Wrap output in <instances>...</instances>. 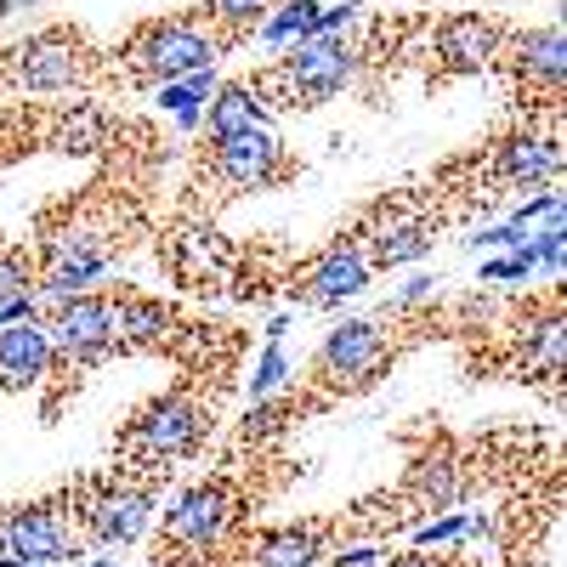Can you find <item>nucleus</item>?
<instances>
[{
  "instance_id": "f257e3e1",
  "label": "nucleus",
  "mask_w": 567,
  "mask_h": 567,
  "mask_svg": "<svg viewBox=\"0 0 567 567\" xmlns=\"http://www.w3.org/2000/svg\"><path fill=\"white\" fill-rule=\"evenodd\" d=\"M352 74H358V52L341 34H307V40H296V52L284 58L278 69L261 74V85L284 109H318V103L336 97V91H347Z\"/></svg>"
},
{
  "instance_id": "f03ea898",
  "label": "nucleus",
  "mask_w": 567,
  "mask_h": 567,
  "mask_svg": "<svg viewBox=\"0 0 567 567\" xmlns=\"http://www.w3.org/2000/svg\"><path fill=\"white\" fill-rule=\"evenodd\" d=\"M136 69L148 80H187L199 69H216L221 58V34H210L205 23L194 18H165V23H148L131 45Z\"/></svg>"
},
{
  "instance_id": "7ed1b4c3",
  "label": "nucleus",
  "mask_w": 567,
  "mask_h": 567,
  "mask_svg": "<svg viewBox=\"0 0 567 567\" xmlns=\"http://www.w3.org/2000/svg\"><path fill=\"white\" fill-rule=\"evenodd\" d=\"M91 74V45L74 29H45L12 52V80L23 91H69Z\"/></svg>"
},
{
  "instance_id": "20e7f679",
  "label": "nucleus",
  "mask_w": 567,
  "mask_h": 567,
  "mask_svg": "<svg viewBox=\"0 0 567 567\" xmlns=\"http://www.w3.org/2000/svg\"><path fill=\"white\" fill-rule=\"evenodd\" d=\"M233 523V488L227 483H194L165 511V550H210Z\"/></svg>"
},
{
  "instance_id": "39448f33",
  "label": "nucleus",
  "mask_w": 567,
  "mask_h": 567,
  "mask_svg": "<svg viewBox=\"0 0 567 567\" xmlns=\"http://www.w3.org/2000/svg\"><path fill=\"white\" fill-rule=\"evenodd\" d=\"M58 352L69 358H97L109 347H120V301H103V296H69L58 301L52 323H45Z\"/></svg>"
},
{
  "instance_id": "423d86ee",
  "label": "nucleus",
  "mask_w": 567,
  "mask_h": 567,
  "mask_svg": "<svg viewBox=\"0 0 567 567\" xmlns=\"http://www.w3.org/2000/svg\"><path fill=\"white\" fill-rule=\"evenodd\" d=\"M205 437V409L199 403H187V398H165L154 403L148 414L136 420V432H131V449L142 460H182L187 449H194Z\"/></svg>"
},
{
  "instance_id": "0eeeda50",
  "label": "nucleus",
  "mask_w": 567,
  "mask_h": 567,
  "mask_svg": "<svg viewBox=\"0 0 567 567\" xmlns=\"http://www.w3.org/2000/svg\"><path fill=\"white\" fill-rule=\"evenodd\" d=\"M0 556L7 561H69L74 556V539L63 528V511L52 505H29V511H12L7 523H0Z\"/></svg>"
},
{
  "instance_id": "6e6552de",
  "label": "nucleus",
  "mask_w": 567,
  "mask_h": 567,
  "mask_svg": "<svg viewBox=\"0 0 567 567\" xmlns=\"http://www.w3.org/2000/svg\"><path fill=\"white\" fill-rule=\"evenodd\" d=\"M386 358V341H381V323H369V318H347L329 329V341L318 347V374L329 386H352L358 374L369 369H381Z\"/></svg>"
},
{
  "instance_id": "1a4fd4ad",
  "label": "nucleus",
  "mask_w": 567,
  "mask_h": 567,
  "mask_svg": "<svg viewBox=\"0 0 567 567\" xmlns=\"http://www.w3.org/2000/svg\"><path fill=\"white\" fill-rule=\"evenodd\" d=\"M58 347L45 336L40 318H18L0 329V392H29L45 381V369H52Z\"/></svg>"
},
{
  "instance_id": "9d476101",
  "label": "nucleus",
  "mask_w": 567,
  "mask_h": 567,
  "mask_svg": "<svg viewBox=\"0 0 567 567\" xmlns=\"http://www.w3.org/2000/svg\"><path fill=\"white\" fill-rule=\"evenodd\" d=\"M363 290H369V256H358L352 245H336V250H323L301 272L296 301H307V307H341V301H352Z\"/></svg>"
},
{
  "instance_id": "9b49d317",
  "label": "nucleus",
  "mask_w": 567,
  "mask_h": 567,
  "mask_svg": "<svg viewBox=\"0 0 567 567\" xmlns=\"http://www.w3.org/2000/svg\"><path fill=\"white\" fill-rule=\"evenodd\" d=\"M499 23L483 18V12H454L443 29H437V63L449 74H477L499 58Z\"/></svg>"
},
{
  "instance_id": "f8f14e48",
  "label": "nucleus",
  "mask_w": 567,
  "mask_h": 567,
  "mask_svg": "<svg viewBox=\"0 0 567 567\" xmlns=\"http://www.w3.org/2000/svg\"><path fill=\"white\" fill-rule=\"evenodd\" d=\"M278 159H284V148H278V136L267 125L216 142V176L227 187H267L278 176Z\"/></svg>"
},
{
  "instance_id": "ddd939ff",
  "label": "nucleus",
  "mask_w": 567,
  "mask_h": 567,
  "mask_svg": "<svg viewBox=\"0 0 567 567\" xmlns=\"http://www.w3.org/2000/svg\"><path fill=\"white\" fill-rule=\"evenodd\" d=\"M148 511L154 505L142 488H103V494H91V505L80 516H85V534L97 545H131L148 528Z\"/></svg>"
},
{
  "instance_id": "4468645a",
  "label": "nucleus",
  "mask_w": 567,
  "mask_h": 567,
  "mask_svg": "<svg viewBox=\"0 0 567 567\" xmlns=\"http://www.w3.org/2000/svg\"><path fill=\"white\" fill-rule=\"evenodd\" d=\"M205 125L210 136H245V131H261L267 125V103L256 85H216L210 91V109H205Z\"/></svg>"
},
{
  "instance_id": "2eb2a0df",
  "label": "nucleus",
  "mask_w": 567,
  "mask_h": 567,
  "mask_svg": "<svg viewBox=\"0 0 567 567\" xmlns=\"http://www.w3.org/2000/svg\"><path fill=\"white\" fill-rule=\"evenodd\" d=\"M103 142H109V114L97 103H74L58 114L52 125V148L69 154V159H91V154H103Z\"/></svg>"
},
{
  "instance_id": "dca6fc26",
  "label": "nucleus",
  "mask_w": 567,
  "mask_h": 567,
  "mask_svg": "<svg viewBox=\"0 0 567 567\" xmlns=\"http://www.w3.org/2000/svg\"><path fill=\"white\" fill-rule=\"evenodd\" d=\"M556 171H561V148L550 136H516V142H505V154H499V176L523 182V187L556 182Z\"/></svg>"
},
{
  "instance_id": "f3484780",
  "label": "nucleus",
  "mask_w": 567,
  "mask_h": 567,
  "mask_svg": "<svg viewBox=\"0 0 567 567\" xmlns=\"http://www.w3.org/2000/svg\"><path fill=\"white\" fill-rule=\"evenodd\" d=\"M516 74L523 80H539V85H561L567 74V58H561V23H545L534 34H523V45H516Z\"/></svg>"
},
{
  "instance_id": "a211bd4d",
  "label": "nucleus",
  "mask_w": 567,
  "mask_h": 567,
  "mask_svg": "<svg viewBox=\"0 0 567 567\" xmlns=\"http://www.w3.org/2000/svg\"><path fill=\"white\" fill-rule=\"evenodd\" d=\"M323 556V534L318 528H272L261 534V550H256V567H318Z\"/></svg>"
},
{
  "instance_id": "6ab92c4d",
  "label": "nucleus",
  "mask_w": 567,
  "mask_h": 567,
  "mask_svg": "<svg viewBox=\"0 0 567 567\" xmlns=\"http://www.w3.org/2000/svg\"><path fill=\"white\" fill-rule=\"evenodd\" d=\"M369 250H374L381 267H409V261H420L425 250H432V233H425L420 221H381L374 239H369Z\"/></svg>"
},
{
  "instance_id": "aec40b11",
  "label": "nucleus",
  "mask_w": 567,
  "mask_h": 567,
  "mask_svg": "<svg viewBox=\"0 0 567 567\" xmlns=\"http://www.w3.org/2000/svg\"><path fill=\"white\" fill-rule=\"evenodd\" d=\"M210 91H216V74H210V69L187 74V80H165V85H159V109L176 114L182 125H199V120H205V103H210Z\"/></svg>"
},
{
  "instance_id": "412c9836",
  "label": "nucleus",
  "mask_w": 567,
  "mask_h": 567,
  "mask_svg": "<svg viewBox=\"0 0 567 567\" xmlns=\"http://www.w3.org/2000/svg\"><path fill=\"white\" fill-rule=\"evenodd\" d=\"M318 18H323V7H312V0H290V7H278V18L261 23V40L267 45L307 40V34H318Z\"/></svg>"
},
{
  "instance_id": "4be33fe9",
  "label": "nucleus",
  "mask_w": 567,
  "mask_h": 567,
  "mask_svg": "<svg viewBox=\"0 0 567 567\" xmlns=\"http://www.w3.org/2000/svg\"><path fill=\"white\" fill-rule=\"evenodd\" d=\"M284 381H290V358H284V341H272L267 358H261L256 374H250V392H256V398H272Z\"/></svg>"
},
{
  "instance_id": "5701e85b",
  "label": "nucleus",
  "mask_w": 567,
  "mask_h": 567,
  "mask_svg": "<svg viewBox=\"0 0 567 567\" xmlns=\"http://www.w3.org/2000/svg\"><path fill=\"white\" fill-rule=\"evenodd\" d=\"M34 296V267L23 256H0V301H18Z\"/></svg>"
},
{
  "instance_id": "b1692460",
  "label": "nucleus",
  "mask_w": 567,
  "mask_h": 567,
  "mask_svg": "<svg viewBox=\"0 0 567 567\" xmlns=\"http://www.w3.org/2000/svg\"><path fill=\"white\" fill-rule=\"evenodd\" d=\"M272 7V0H210V12L233 29H245V23H261V12Z\"/></svg>"
},
{
  "instance_id": "393cba45",
  "label": "nucleus",
  "mask_w": 567,
  "mask_h": 567,
  "mask_svg": "<svg viewBox=\"0 0 567 567\" xmlns=\"http://www.w3.org/2000/svg\"><path fill=\"white\" fill-rule=\"evenodd\" d=\"M471 534V516H432V523H425L414 539L420 545H454V539H465Z\"/></svg>"
},
{
  "instance_id": "a878e982",
  "label": "nucleus",
  "mask_w": 567,
  "mask_h": 567,
  "mask_svg": "<svg viewBox=\"0 0 567 567\" xmlns=\"http://www.w3.org/2000/svg\"><path fill=\"white\" fill-rule=\"evenodd\" d=\"M523 272H534L523 256H505V261H488L483 267V284H505V278H523Z\"/></svg>"
},
{
  "instance_id": "bb28decb",
  "label": "nucleus",
  "mask_w": 567,
  "mask_h": 567,
  "mask_svg": "<svg viewBox=\"0 0 567 567\" xmlns=\"http://www.w3.org/2000/svg\"><path fill=\"white\" fill-rule=\"evenodd\" d=\"M374 556H381V550H369V545H363V550H347V556H336V561H341V567H369Z\"/></svg>"
},
{
  "instance_id": "cd10ccee",
  "label": "nucleus",
  "mask_w": 567,
  "mask_h": 567,
  "mask_svg": "<svg viewBox=\"0 0 567 567\" xmlns=\"http://www.w3.org/2000/svg\"><path fill=\"white\" fill-rule=\"evenodd\" d=\"M392 567H443V561H437V556H398Z\"/></svg>"
},
{
  "instance_id": "c85d7f7f",
  "label": "nucleus",
  "mask_w": 567,
  "mask_h": 567,
  "mask_svg": "<svg viewBox=\"0 0 567 567\" xmlns=\"http://www.w3.org/2000/svg\"><path fill=\"white\" fill-rule=\"evenodd\" d=\"M29 7H40V0H0V18H12V12H29Z\"/></svg>"
},
{
  "instance_id": "c756f323",
  "label": "nucleus",
  "mask_w": 567,
  "mask_h": 567,
  "mask_svg": "<svg viewBox=\"0 0 567 567\" xmlns=\"http://www.w3.org/2000/svg\"><path fill=\"white\" fill-rule=\"evenodd\" d=\"M85 567H114V561H85Z\"/></svg>"
}]
</instances>
